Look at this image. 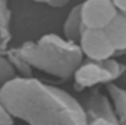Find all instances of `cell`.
<instances>
[{
	"mask_svg": "<svg viewBox=\"0 0 126 125\" xmlns=\"http://www.w3.org/2000/svg\"><path fill=\"white\" fill-rule=\"evenodd\" d=\"M0 101L28 125H88L81 102L59 87L18 76L0 89Z\"/></svg>",
	"mask_w": 126,
	"mask_h": 125,
	"instance_id": "6da1fadb",
	"label": "cell"
},
{
	"mask_svg": "<svg viewBox=\"0 0 126 125\" xmlns=\"http://www.w3.org/2000/svg\"><path fill=\"white\" fill-rule=\"evenodd\" d=\"M12 48L33 69L61 81L72 79L84 59L79 43L55 33L44 35L38 41H27Z\"/></svg>",
	"mask_w": 126,
	"mask_h": 125,
	"instance_id": "7a4b0ae2",
	"label": "cell"
},
{
	"mask_svg": "<svg viewBox=\"0 0 126 125\" xmlns=\"http://www.w3.org/2000/svg\"><path fill=\"white\" fill-rule=\"evenodd\" d=\"M126 72V65L114 58L94 60L84 58L74 74V88L77 92L94 88L99 85L115 82Z\"/></svg>",
	"mask_w": 126,
	"mask_h": 125,
	"instance_id": "3957f363",
	"label": "cell"
},
{
	"mask_svg": "<svg viewBox=\"0 0 126 125\" xmlns=\"http://www.w3.org/2000/svg\"><path fill=\"white\" fill-rule=\"evenodd\" d=\"M119 10L113 0H84L81 15L86 28L105 30L118 16Z\"/></svg>",
	"mask_w": 126,
	"mask_h": 125,
	"instance_id": "277c9868",
	"label": "cell"
},
{
	"mask_svg": "<svg viewBox=\"0 0 126 125\" xmlns=\"http://www.w3.org/2000/svg\"><path fill=\"white\" fill-rule=\"evenodd\" d=\"M84 58L94 60H105L116 56V49L114 48L105 30L84 28L81 39L79 42Z\"/></svg>",
	"mask_w": 126,
	"mask_h": 125,
	"instance_id": "5b68a950",
	"label": "cell"
},
{
	"mask_svg": "<svg viewBox=\"0 0 126 125\" xmlns=\"http://www.w3.org/2000/svg\"><path fill=\"white\" fill-rule=\"evenodd\" d=\"M81 103L83 106L86 115H87V122L99 119V118L118 122L109 96L100 92L98 87L91 88L87 96L84 97L83 102Z\"/></svg>",
	"mask_w": 126,
	"mask_h": 125,
	"instance_id": "8992f818",
	"label": "cell"
},
{
	"mask_svg": "<svg viewBox=\"0 0 126 125\" xmlns=\"http://www.w3.org/2000/svg\"><path fill=\"white\" fill-rule=\"evenodd\" d=\"M84 28L86 27L81 15V4H79L69 11L63 26V36L69 41L79 43Z\"/></svg>",
	"mask_w": 126,
	"mask_h": 125,
	"instance_id": "52a82bcc",
	"label": "cell"
},
{
	"mask_svg": "<svg viewBox=\"0 0 126 125\" xmlns=\"http://www.w3.org/2000/svg\"><path fill=\"white\" fill-rule=\"evenodd\" d=\"M105 32L114 48L116 49V56L121 55L126 50V16L118 14L113 22L105 28Z\"/></svg>",
	"mask_w": 126,
	"mask_h": 125,
	"instance_id": "ba28073f",
	"label": "cell"
},
{
	"mask_svg": "<svg viewBox=\"0 0 126 125\" xmlns=\"http://www.w3.org/2000/svg\"><path fill=\"white\" fill-rule=\"evenodd\" d=\"M105 89L111 101L118 123L120 125H126V88L111 82L105 85Z\"/></svg>",
	"mask_w": 126,
	"mask_h": 125,
	"instance_id": "9c48e42d",
	"label": "cell"
},
{
	"mask_svg": "<svg viewBox=\"0 0 126 125\" xmlns=\"http://www.w3.org/2000/svg\"><path fill=\"white\" fill-rule=\"evenodd\" d=\"M10 0H0V49L7 48L11 41V11Z\"/></svg>",
	"mask_w": 126,
	"mask_h": 125,
	"instance_id": "30bf717a",
	"label": "cell"
},
{
	"mask_svg": "<svg viewBox=\"0 0 126 125\" xmlns=\"http://www.w3.org/2000/svg\"><path fill=\"white\" fill-rule=\"evenodd\" d=\"M0 53L7 56V59L11 61L14 68L16 69L18 76H23V77H32L33 76V68L23 58H21L14 50V48H9L7 47L5 49H0Z\"/></svg>",
	"mask_w": 126,
	"mask_h": 125,
	"instance_id": "8fae6325",
	"label": "cell"
},
{
	"mask_svg": "<svg viewBox=\"0 0 126 125\" xmlns=\"http://www.w3.org/2000/svg\"><path fill=\"white\" fill-rule=\"evenodd\" d=\"M16 77H18L16 69L7 59V56L0 53V89Z\"/></svg>",
	"mask_w": 126,
	"mask_h": 125,
	"instance_id": "7c38bea8",
	"label": "cell"
},
{
	"mask_svg": "<svg viewBox=\"0 0 126 125\" xmlns=\"http://www.w3.org/2000/svg\"><path fill=\"white\" fill-rule=\"evenodd\" d=\"M14 124H15V118L12 117V114L9 112V109L0 101V125H14Z\"/></svg>",
	"mask_w": 126,
	"mask_h": 125,
	"instance_id": "4fadbf2b",
	"label": "cell"
},
{
	"mask_svg": "<svg viewBox=\"0 0 126 125\" xmlns=\"http://www.w3.org/2000/svg\"><path fill=\"white\" fill-rule=\"evenodd\" d=\"M34 2H39V4H47L51 7H55V9H59V7H64L66 6L71 0H32Z\"/></svg>",
	"mask_w": 126,
	"mask_h": 125,
	"instance_id": "5bb4252c",
	"label": "cell"
},
{
	"mask_svg": "<svg viewBox=\"0 0 126 125\" xmlns=\"http://www.w3.org/2000/svg\"><path fill=\"white\" fill-rule=\"evenodd\" d=\"M88 125H120L118 122H113L109 119H104V118H99V119H94L88 122Z\"/></svg>",
	"mask_w": 126,
	"mask_h": 125,
	"instance_id": "9a60e30c",
	"label": "cell"
},
{
	"mask_svg": "<svg viewBox=\"0 0 126 125\" xmlns=\"http://www.w3.org/2000/svg\"><path fill=\"white\" fill-rule=\"evenodd\" d=\"M115 6L118 7L119 12L126 16V0H113Z\"/></svg>",
	"mask_w": 126,
	"mask_h": 125,
	"instance_id": "2e32d148",
	"label": "cell"
},
{
	"mask_svg": "<svg viewBox=\"0 0 126 125\" xmlns=\"http://www.w3.org/2000/svg\"><path fill=\"white\" fill-rule=\"evenodd\" d=\"M121 55H126V50L124 52V53H123V54H121Z\"/></svg>",
	"mask_w": 126,
	"mask_h": 125,
	"instance_id": "e0dca14e",
	"label": "cell"
}]
</instances>
